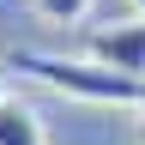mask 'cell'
Segmentation results:
<instances>
[{"label":"cell","instance_id":"cell-1","mask_svg":"<svg viewBox=\"0 0 145 145\" xmlns=\"http://www.w3.org/2000/svg\"><path fill=\"white\" fill-rule=\"evenodd\" d=\"M12 72L61 91V97H79V103H103V109H139L145 103V79H127V72L91 61V54H42V48H12Z\"/></svg>","mask_w":145,"mask_h":145},{"label":"cell","instance_id":"cell-2","mask_svg":"<svg viewBox=\"0 0 145 145\" xmlns=\"http://www.w3.org/2000/svg\"><path fill=\"white\" fill-rule=\"evenodd\" d=\"M85 54L103 61V67H115V72H127V79H145V12L91 24L85 30Z\"/></svg>","mask_w":145,"mask_h":145},{"label":"cell","instance_id":"cell-3","mask_svg":"<svg viewBox=\"0 0 145 145\" xmlns=\"http://www.w3.org/2000/svg\"><path fill=\"white\" fill-rule=\"evenodd\" d=\"M0 145H48L42 115L24 97H0Z\"/></svg>","mask_w":145,"mask_h":145},{"label":"cell","instance_id":"cell-4","mask_svg":"<svg viewBox=\"0 0 145 145\" xmlns=\"http://www.w3.org/2000/svg\"><path fill=\"white\" fill-rule=\"evenodd\" d=\"M36 12L48 24H79V18H91V0H36Z\"/></svg>","mask_w":145,"mask_h":145},{"label":"cell","instance_id":"cell-5","mask_svg":"<svg viewBox=\"0 0 145 145\" xmlns=\"http://www.w3.org/2000/svg\"><path fill=\"white\" fill-rule=\"evenodd\" d=\"M139 145H145V103H139Z\"/></svg>","mask_w":145,"mask_h":145},{"label":"cell","instance_id":"cell-6","mask_svg":"<svg viewBox=\"0 0 145 145\" xmlns=\"http://www.w3.org/2000/svg\"><path fill=\"white\" fill-rule=\"evenodd\" d=\"M139 12H145V0H139Z\"/></svg>","mask_w":145,"mask_h":145},{"label":"cell","instance_id":"cell-7","mask_svg":"<svg viewBox=\"0 0 145 145\" xmlns=\"http://www.w3.org/2000/svg\"><path fill=\"white\" fill-rule=\"evenodd\" d=\"M0 97H6V91H0Z\"/></svg>","mask_w":145,"mask_h":145}]
</instances>
